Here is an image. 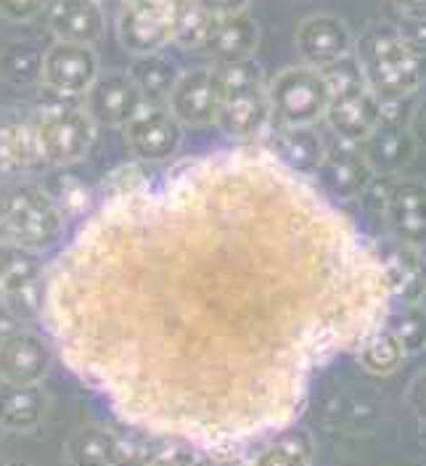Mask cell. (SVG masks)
<instances>
[{
    "label": "cell",
    "mask_w": 426,
    "mask_h": 466,
    "mask_svg": "<svg viewBox=\"0 0 426 466\" xmlns=\"http://www.w3.org/2000/svg\"><path fill=\"white\" fill-rule=\"evenodd\" d=\"M54 369L51 342L29 329H16L0 337V381L40 384Z\"/></svg>",
    "instance_id": "5bb4252c"
},
{
    "label": "cell",
    "mask_w": 426,
    "mask_h": 466,
    "mask_svg": "<svg viewBox=\"0 0 426 466\" xmlns=\"http://www.w3.org/2000/svg\"><path fill=\"white\" fill-rule=\"evenodd\" d=\"M273 125L279 127H310L318 125L331 101V80L323 69L294 64L281 69L268 83Z\"/></svg>",
    "instance_id": "5b68a950"
},
{
    "label": "cell",
    "mask_w": 426,
    "mask_h": 466,
    "mask_svg": "<svg viewBox=\"0 0 426 466\" xmlns=\"http://www.w3.org/2000/svg\"><path fill=\"white\" fill-rule=\"evenodd\" d=\"M360 151L370 165L373 175H395L411 165L416 157V141L411 133L400 125H379L376 133L366 144H360Z\"/></svg>",
    "instance_id": "7402d4cb"
},
{
    "label": "cell",
    "mask_w": 426,
    "mask_h": 466,
    "mask_svg": "<svg viewBox=\"0 0 426 466\" xmlns=\"http://www.w3.org/2000/svg\"><path fill=\"white\" fill-rule=\"evenodd\" d=\"M146 466H212L207 461V453L188 445V442H175L170 448L159 451Z\"/></svg>",
    "instance_id": "f546056e"
},
{
    "label": "cell",
    "mask_w": 426,
    "mask_h": 466,
    "mask_svg": "<svg viewBox=\"0 0 426 466\" xmlns=\"http://www.w3.org/2000/svg\"><path fill=\"white\" fill-rule=\"evenodd\" d=\"M51 0H0V16L5 22H32L35 16H40L48 8Z\"/></svg>",
    "instance_id": "4dcf8cb0"
},
{
    "label": "cell",
    "mask_w": 426,
    "mask_h": 466,
    "mask_svg": "<svg viewBox=\"0 0 426 466\" xmlns=\"http://www.w3.org/2000/svg\"><path fill=\"white\" fill-rule=\"evenodd\" d=\"M379 252L265 146L119 167L43 273L64 363L133 430L230 456L387 313Z\"/></svg>",
    "instance_id": "6da1fadb"
},
{
    "label": "cell",
    "mask_w": 426,
    "mask_h": 466,
    "mask_svg": "<svg viewBox=\"0 0 426 466\" xmlns=\"http://www.w3.org/2000/svg\"><path fill=\"white\" fill-rule=\"evenodd\" d=\"M86 98L87 116L106 127H125L133 116L146 106L141 86L130 72H106L98 75L96 83L87 87Z\"/></svg>",
    "instance_id": "8fae6325"
},
{
    "label": "cell",
    "mask_w": 426,
    "mask_h": 466,
    "mask_svg": "<svg viewBox=\"0 0 426 466\" xmlns=\"http://www.w3.org/2000/svg\"><path fill=\"white\" fill-rule=\"evenodd\" d=\"M294 43L299 58L315 69H329L340 64L355 48V37L350 27L334 14H313L302 19L294 35Z\"/></svg>",
    "instance_id": "9a60e30c"
},
{
    "label": "cell",
    "mask_w": 426,
    "mask_h": 466,
    "mask_svg": "<svg viewBox=\"0 0 426 466\" xmlns=\"http://www.w3.org/2000/svg\"><path fill=\"white\" fill-rule=\"evenodd\" d=\"M0 302H3V284H0Z\"/></svg>",
    "instance_id": "8d00e7d4"
},
{
    "label": "cell",
    "mask_w": 426,
    "mask_h": 466,
    "mask_svg": "<svg viewBox=\"0 0 426 466\" xmlns=\"http://www.w3.org/2000/svg\"><path fill=\"white\" fill-rule=\"evenodd\" d=\"M252 0H194V5L201 8L204 14L215 16V19H226V16H236L244 14L249 8Z\"/></svg>",
    "instance_id": "1f68e13d"
},
{
    "label": "cell",
    "mask_w": 426,
    "mask_h": 466,
    "mask_svg": "<svg viewBox=\"0 0 426 466\" xmlns=\"http://www.w3.org/2000/svg\"><path fill=\"white\" fill-rule=\"evenodd\" d=\"M313 437L299 427H284L257 451L249 466H313Z\"/></svg>",
    "instance_id": "cb8c5ba5"
},
{
    "label": "cell",
    "mask_w": 426,
    "mask_h": 466,
    "mask_svg": "<svg viewBox=\"0 0 426 466\" xmlns=\"http://www.w3.org/2000/svg\"><path fill=\"white\" fill-rule=\"evenodd\" d=\"M381 212L392 238L400 244L426 247V183L419 177H398L384 186Z\"/></svg>",
    "instance_id": "30bf717a"
},
{
    "label": "cell",
    "mask_w": 426,
    "mask_h": 466,
    "mask_svg": "<svg viewBox=\"0 0 426 466\" xmlns=\"http://www.w3.org/2000/svg\"><path fill=\"white\" fill-rule=\"evenodd\" d=\"M223 93L215 125L236 141H257L273 125L268 83L249 61L236 66H220Z\"/></svg>",
    "instance_id": "3957f363"
},
{
    "label": "cell",
    "mask_w": 426,
    "mask_h": 466,
    "mask_svg": "<svg viewBox=\"0 0 426 466\" xmlns=\"http://www.w3.org/2000/svg\"><path fill=\"white\" fill-rule=\"evenodd\" d=\"M64 220L46 188L35 183H8L0 188V226L16 247L27 252L51 247L64 231Z\"/></svg>",
    "instance_id": "277c9868"
},
{
    "label": "cell",
    "mask_w": 426,
    "mask_h": 466,
    "mask_svg": "<svg viewBox=\"0 0 426 466\" xmlns=\"http://www.w3.org/2000/svg\"><path fill=\"white\" fill-rule=\"evenodd\" d=\"M223 93L220 66H194L175 77L165 106L183 127H207L215 125Z\"/></svg>",
    "instance_id": "9c48e42d"
},
{
    "label": "cell",
    "mask_w": 426,
    "mask_h": 466,
    "mask_svg": "<svg viewBox=\"0 0 426 466\" xmlns=\"http://www.w3.org/2000/svg\"><path fill=\"white\" fill-rule=\"evenodd\" d=\"M37 157L51 165H75L96 141V122L83 106H46L29 125Z\"/></svg>",
    "instance_id": "ba28073f"
},
{
    "label": "cell",
    "mask_w": 426,
    "mask_h": 466,
    "mask_svg": "<svg viewBox=\"0 0 426 466\" xmlns=\"http://www.w3.org/2000/svg\"><path fill=\"white\" fill-rule=\"evenodd\" d=\"M48 27L61 43L93 46L104 35V8L98 0H56L48 11Z\"/></svg>",
    "instance_id": "ffe728a7"
},
{
    "label": "cell",
    "mask_w": 426,
    "mask_h": 466,
    "mask_svg": "<svg viewBox=\"0 0 426 466\" xmlns=\"http://www.w3.org/2000/svg\"><path fill=\"white\" fill-rule=\"evenodd\" d=\"M329 77V75H326ZM331 80V101L326 109V122L334 130V136L341 144L360 146L376 133V127L384 122V104L373 96V90L366 86L358 64L352 72Z\"/></svg>",
    "instance_id": "52a82bcc"
},
{
    "label": "cell",
    "mask_w": 426,
    "mask_h": 466,
    "mask_svg": "<svg viewBox=\"0 0 426 466\" xmlns=\"http://www.w3.org/2000/svg\"><path fill=\"white\" fill-rule=\"evenodd\" d=\"M98 3H109V0H98ZM119 3H122V0H119Z\"/></svg>",
    "instance_id": "74e56055"
},
{
    "label": "cell",
    "mask_w": 426,
    "mask_h": 466,
    "mask_svg": "<svg viewBox=\"0 0 426 466\" xmlns=\"http://www.w3.org/2000/svg\"><path fill=\"white\" fill-rule=\"evenodd\" d=\"M384 326L395 331L405 355L421 352L426 348V310L421 305H405L402 313L390 316Z\"/></svg>",
    "instance_id": "4316f807"
},
{
    "label": "cell",
    "mask_w": 426,
    "mask_h": 466,
    "mask_svg": "<svg viewBox=\"0 0 426 466\" xmlns=\"http://www.w3.org/2000/svg\"><path fill=\"white\" fill-rule=\"evenodd\" d=\"M402 40L416 51L426 56V19H402V25H398Z\"/></svg>",
    "instance_id": "836d02e7"
},
{
    "label": "cell",
    "mask_w": 426,
    "mask_h": 466,
    "mask_svg": "<svg viewBox=\"0 0 426 466\" xmlns=\"http://www.w3.org/2000/svg\"><path fill=\"white\" fill-rule=\"evenodd\" d=\"M402 19H426V0H392Z\"/></svg>",
    "instance_id": "d590c367"
},
{
    "label": "cell",
    "mask_w": 426,
    "mask_h": 466,
    "mask_svg": "<svg viewBox=\"0 0 426 466\" xmlns=\"http://www.w3.org/2000/svg\"><path fill=\"white\" fill-rule=\"evenodd\" d=\"M341 144V141H340ZM318 191L329 194L334 199H355L363 191H369L373 183V170L366 162L360 146L341 144L337 148H326V157L318 167Z\"/></svg>",
    "instance_id": "2e32d148"
},
{
    "label": "cell",
    "mask_w": 426,
    "mask_h": 466,
    "mask_svg": "<svg viewBox=\"0 0 426 466\" xmlns=\"http://www.w3.org/2000/svg\"><path fill=\"white\" fill-rule=\"evenodd\" d=\"M405 400H408V408L413 410V416H416L421 424H426V369L413 377L411 387H408Z\"/></svg>",
    "instance_id": "d6a6232c"
},
{
    "label": "cell",
    "mask_w": 426,
    "mask_h": 466,
    "mask_svg": "<svg viewBox=\"0 0 426 466\" xmlns=\"http://www.w3.org/2000/svg\"><path fill=\"white\" fill-rule=\"evenodd\" d=\"M411 138L416 141V146H426V98L413 109L411 125H408Z\"/></svg>",
    "instance_id": "e575fe53"
},
{
    "label": "cell",
    "mask_w": 426,
    "mask_h": 466,
    "mask_svg": "<svg viewBox=\"0 0 426 466\" xmlns=\"http://www.w3.org/2000/svg\"><path fill=\"white\" fill-rule=\"evenodd\" d=\"M360 366L369 371V374H376V377H390L395 374L402 360L408 358L405 350L400 345V339L395 337V331L390 326H376L370 334H366L360 339Z\"/></svg>",
    "instance_id": "d4e9b609"
},
{
    "label": "cell",
    "mask_w": 426,
    "mask_h": 466,
    "mask_svg": "<svg viewBox=\"0 0 426 466\" xmlns=\"http://www.w3.org/2000/svg\"><path fill=\"white\" fill-rule=\"evenodd\" d=\"M46 194L54 199L64 218L90 212V188L72 175H56L51 186L46 188Z\"/></svg>",
    "instance_id": "83f0119b"
},
{
    "label": "cell",
    "mask_w": 426,
    "mask_h": 466,
    "mask_svg": "<svg viewBox=\"0 0 426 466\" xmlns=\"http://www.w3.org/2000/svg\"><path fill=\"white\" fill-rule=\"evenodd\" d=\"M212 25H215V16L204 14L201 8H191L186 14V19L180 22V29L175 35V43H180L183 48H191V51H199L207 46L209 40V32H212Z\"/></svg>",
    "instance_id": "f1b7e54d"
},
{
    "label": "cell",
    "mask_w": 426,
    "mask_h": 466,
    "mask_svg": "<svg viewBox=\"0 0 426 466\" xmlns=\"http://www.w3.org/2000/svg\"><path fill=\"white\" fill-rule=\"evenodd\" d=\"M72 466H125L130 459L127 442L104 430H86L69 442Z\"/></svg>",
    "instance_id": "603a6c76"
},
{
    "label": "cell",
    "mask_w": 426,
    "mask_h": 466,
    "mask_svg": "<svg viewBox=\"0 0 426 466\" xmlns=\"http://www.w3.org/2000/svg\"><path fill=\"white\" fill-rule=\"evenodd\" d=\"M376 252L390 297L400 299L402 305H419L426 297V258L421 249L390 241Z\"/></svg>",
    "instance_id": "e0dca14e"
},
{
    "label": "cell",
    "mask_w": 426,
    "mask_h": 466,
    "mask_svg": "<svg viewBox=\"0 0 426 466\" xmlns=\"http://www.w3.org/2000/svg\"><path fill=\"white\" fill-rule=\"evenodd\" d=\"M48 410V395L40 384L0 381V427L11 432H32Z\"/></svg>",
    "instance_id": "44dd1931"
},
{
    "label": "cell",
    "mask_w": 426,
    "mask_h": 466,
    "mask_svg": "<svg viewBox=\"0 0 426 466\" xmlns=\"http://www.w3.org/2000/svg\"><path fill=\"white\" fill-rule=\"evenodd\" d=\"M0 75L14 86L35 83L43 75V54L27 43L8 46L5 51H0Z\"/></svg>",
    "instance_id": "484cf974"
},
{
    "label": "cell",
    "mask_w": 426,
    "mask_h": 466,
    "mask_svg": "<svg viewBox=\"0 0 426 466\" xmlns=\"http://www.w3.org/2000/svg\"><path fill=\"white\" fill-rule=\"evenodd\" d=\"M358 69L373 96L392 106L413 96L426 83V56L416 54L400 35L398 25L376 22L355 40Z\"/></svg>",
    "instance_id": "7a4b0ae2"
},
{
    "label": "cell",
    "mask_w": 426,
    "mask_h": 466,
    "mask_svg": "<svg viewBox=\"0 0 426 466\" xmlns=\"http://www.w3.org/2000/svg\"><path fill=\"white\" fill-rule=\"evenodd\" d=\"M122 130L127 148L148 165L167 162L183 144V125L170 115L167 106L146 104Z\"/></svg>",
    "instance_id": "7c38bea8"
},
{
    "label": "cell",
    "mask_w": 426,
    "mask_h": 466,
    "mask_svg": "<svg viewBox=\"0 0 426 466\" xmlns=\"http://www.w3.org/2000/svg\"><path fill=\"white\" fill-rule=\"evenodd\" d=\"M191 8L194 0H122L117 37L133 56H154L175 43L180 22Z\"/></svg>",
    "instance_id": "8992f818"
},
{
    "label": "cell",
    "mask_w": 426,
    "mask_h": 466,
    "mask_svg": "<svg viewBox=\"0 0 426 466\" xmlns=\"http://www.w3.org/2000/svg\"><path fill=\"white\" fill-rule=\"evenodd\" d=\"M101 75V64L93 46L83 43H54L43 54V75L40 80L58 96H86L87 87Z\"/></svg>",
    "instance_id": "4fadbf2b"
},
{
    "label": "cell",
    "mask_w": 426,
    "mask_h": 466,
    "mask_svg": "<svg viewBox=\"0 0 426 466\" xmlns=\"http://www.w3.org/2000/svg\"><path fill=\"white\" fill-rule=\"evenodd\" d=\"M265 148L276 157L279 165H284L286 170H291L299 177H313L326 157V141L323 136L310 127H279L273 125L270 141Z\"/></svg>",
    "instance_id": "ac0fdd59"
},
{
    "label": "cell",
    "mask_w": 426,
    "mask_h": 466,
    "mask_svg": "<svg viewBox=\"0 0 426 466\" xmlns=\"http://www.w3.org/2000/svg\"><path fill=\"white\" fill-rule=\"evenodd\" d=\"M257 40L259 29L255 22L247 14H236L226 19H215L204 51L212 56L215 66H236L255 56Z\"/></svg>",
    "instance_id": "d6986e66"
}]
</instances>
